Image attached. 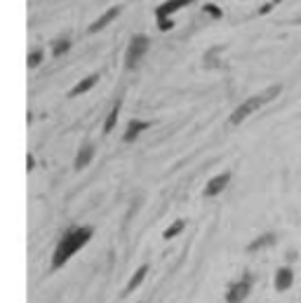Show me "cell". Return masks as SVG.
Returning a JSON list of instances; mask_svg holds the SVG:
<instances>
[{
  "mask_svg": "<svg viewBox=\"0 0 301 303\" xmlns=\"http://www.w3.org/2000/svg\"><path fill=\"white\" fill-rule=\"evenodd\" d=\"M94 235L92 226H71L68 231H64V235L57 240V247L52 252V259H49V270L57 273L59 268L66 266V261L73 254H78L80 249L85 247Z\"/></svg>",
  "mask_w": 301,
  "mask_h": 303,
  "instance_id": "obj_1",
  "label": "cell"
},
{
  "mask_svg": "<svg viewBox=\"0 0 301 303\" xmlns=\"http://www.w3.org/2000/svg\"><path fill=\"white\" fill-rule=\"evenodd\" d=\"M278 94H280V85H270L268 90H264V92H259V94H254V97L245 99V101L240 103L238 108L231 113L228 122H231V125H240V122L245 120V118H250L252 113H257L261 106H266L268 101H273Z\"/></svg>",
  "mask_w": 301,
  "mask_h": 303,
  "instance_id": "obj_2",
  "label": "cell"
},
{
  "mask_svg": "<svg viewBox=\"0 0 301 303\" xmlns=\"http://www.w3.org/2000/svg\"><path fill=\"white\" fill-rule=\"evenodd\" d=\"M252 289H254V275L242 273L238 280H233V282L226 287L224 298H226V303H245L247 298H250V294H252Z\"/></svg>",
  "mask_w": 301,
  "mask_h": 303,
  "instance_id": "obj_3",
  "label": "cell"
},
{
  "mask_svg": "<svg viewBox=\"0 0 301 303\" xmlns=\"http://www.w3.org/2000/svg\"><path fill=\"white\" fill-rule=\"evenodd\" d=\"M148 38L144 33H136V36L129 38V45H127V52H125V68H136L142 57L148 52Z\"/></svg>",
  "mask_w": 301,
  "mask_h": 303,
  "instance_id": "obj_4",
  "label": "cell"
},
{
  "mask_svg": "<svg viewBox=\"0 0 301 303\" xmlns=\"http://www.w3.org/2000/svg\"><path fill=\"white\" fill-rule=\"evenodd\" d=\"M193 0H165L162 5L155 10V17H158V29L160 31H170L172 29V19H167L170 14H174L177 10H181L184 5H188Z\"/></svg>",
  "mask_w": 301,
  "mask_h": 303,
  "instance_id": "obj_5",
  "label": "cell"
},
{
  "mask_svg": "<svg viewBox=\"0 0 301 303\" xmlns=\"http://www.w3.org/2000/svg\"><path fill=\"white\" fill-rule=\"evenodd\" d=\"M292 285H294V270H292V266H280L276 270V275H273L276 291L278 294H285V291L292 289Z\"/></svg>",
  "mask_w": 301,
  "mask_h": 303,
  "instance_id": "obj_6",
  "label": "cell"
},
{
  "mask_svg": "<svg viewBox=\"0 0 301 303\" xmlns=\"http://www.w3.org/2000/svg\"><path fill=\"white\" fill-rule=\"evenodd\" d=\"M231 183V172H222V174H216L214 179H209L207 186H205L203 195L205 198H214V195L224 193L226 190V186Z\"/></svg>",
  "mask_w": 301,
  "mask_h": 303,
  "instance_id": "obj_7",
  "label": "cell"
},
{
  "mask_svg": "<svg viewBox=\"0 0 301 303\" xmlns=\"http://www.w3.org/2000/svg\"><path fill=\"white\" fill-rule=\"evenodd\" d=\"M94 153H97V148H94L92 141H85V144L80 146L78 155H75V162H73L75 172H83V170H85L87 164H90V162L94 160Z\"/></svg>",
  "mask_w": 301,
  "mask_h": 303,
  "instance_id": "obj_8",
  "label": "cell"
},
{
  "mask_svg": "<svg viewBox=\"0 0 301 303\" xmlns=\"http://www.w3.org/2000/svg\"><path fill=\"white\" fill-rule=\"evenodd\" d=\"M148 270H151V266H148V263H142V266L136 268L134 273H132V278L127 280V285H125V289H123V296H129L132 291H136V289H139V287H142V282H144V280H146Z\"/></svg>",
  "mask_w": 301,
  "mask_h": 303,
  "instance_id": "obj_9",
  "label": "cell"
},
{
  "mask_svg": "<svg viewBox=\"0 0 301 303\" xmlns=\"http://www.w3.org/2000/svg\"><path fill=\"white\" fill-rule=\"evenodd\" d=\"M148 127H151V122H148V120H129L127 129H125V134H123V141H125V144L134 141L136 136H139L144 129H148Z\"/></svg>",
  "mask_w": 301,
  "mask_h": 303,
  "instance_id": "obj_10",
  "label": "cell"
},
{
  "mask_svg": "<svg viewBox=\"0 0 301 303\" xmlns=\"http://www.w3.org/2000/svg\"><path fill=\"white\" fill-rule=\"evenodd\" d=\"M278 242V235L276 233H264V235L254 237L252 242L247 244V252H259V249H266V247H273Z\"/></svg>",
  "mask_w": 301,
  "mask_h": 303,
  "instance_id": "obj_11",
  "label": "cell"
},
{
  "mask_svg": "<svg viewBox=\"0 0 301 303\" xmlns=\"http://www.w3.org/2000/svg\"><path fill=\"white\" fill-rule=\"evenodd\" d=\"M120 10H123V7H120V5H116V7H111V10H108V12H104V14H101V17L97 19V21H94L92 26H90V33H97V31L106 29V26L111 24L113 19H116L118 14H120Z\"/></svg>",
  "mask_w": 301,
  "mask_h": 303,
  "instance_id": "obj_12",
  "label": "cell"
},
{
  "mask_svg": "<svg viewBox=\"0 0 301 303\" xmlns=\"http://www.w3.org/2000/svg\"><path fill=\"white\" fill-rule=\"evenodd\" d=\"M97 80H99V75L97 73H92V75H87V78H83L78 82V85L73 87V90L68 92V97H80V94H85L87 90H92L94 85H97Z\"/></svg>",
  "mask_w": 301,
  "mask_h": 303,
  "instance_id": "obj_13",
  "label": "cell"
},
{
  "mask_svg": "<svg viewBox=\"0 0 301 303\" xmlns=\"http://www.w3.org/2000/svg\"><path fill=\"white\" fill-rule=\"evenodd\" d=\"M120 99L116 101V106L111 108V113L106 116V122H104V134H111L113 132V127H116V122H118V113H120Z\"/></svg>",
  "mask_w": 301,
  "mask_h": 303,
  "instance_id": "obj_14",
  "label": "cell"
},
{
  "mask_svg": "<svg viewBox=\"0 0 301 303\" xmlns=\"http://www.w3.org/2000/svg\"><path fill=\"white\" fill-rule=\"evenodd\" d=\"M184 228H186V221H184V218H177L172 226H167L165 231H162V237H165V240H172V237H177L179 233L184 231Z\"/></svg>",
  "mask_w": 301,
  "mask_h": 303,
  "instance_id": "obj_15",
  "label": "cell"
},
{
  "mask_svg": "<svg viewBox=\"0 0 301 303\" xmlns=\"http://www.w3.org/2000/svg\"><path fill=\"white\" fill-rule=\"evenodd\" d=\"M68 49H71V40H68V38H62V40H57V43H54V47H52V54L62 57V54H66Z\"/></svg>",
  "mask_w": 301,
  "mask_h": 303,
  "instance_id": "obj_16",
  "label": "cell"
},
{
  "mask_svg": "<svg viewBox=\"0 0 301 303\" xmlns=\"http://www.w3.org/2000/svg\"><path fill=\"white\" fill-rule=\"evenodd\" d=\"M40 61H43V52H40V49H38V52H31V54H29V68H36Z\"/></svg>",
  "mask_w": 301,
  "mask_h": 303,
  "instance_id": "obj_17",
  "label": "cell"
},
{
  "mask_svg": "<svg viewBox=\"0 0 301 303\" xmlns=\"http://www.w3.org/2000/svg\"><path fill=\"white\" fill-rule=\"evenodd\" d=\"M203 10H205V12L209 14V17H214V19H222V10H219V7H214V5H209V3H207V5H203Z\"/></svg>",
  "mask_w": 301,
  "mask_h": 303,
  "instance_id": "obj_18",
  "label": "cell"
},
{
  "mask_svg": "<svg viewBox=\"0 0 301 303\" xmlns=\"http://www.w3.org/2000/svg\"><path fill=\"white\" fill-rule=\"evenodd\" d=\"M278 3H280V0H270L268 5H264V7H261V10H259V14H268V12H270V10H273V7H276V5H278Z\"/></svg>",
  "mask_w": 301,
  "mask_h": 303,
  "instance_id": "obj_19",
  "label": "cell"
},
{
  "mask_svg": "<svg viewBox=\"0 0 301 303\" xmlns=\"http://www.w3.org/2000/svg\"><path fill=\"white\" fill-rule=\"evenodd\" d=\"M33 164H36V162H33V155L29 153V160H26V170L31 172V170H33Z\"/></svg>",
  "mask_w": 301,
  "mask_h": 303,
  "instance_id": "obj_20",
  "label": "cell"
},
{
  "mask_svg": "<svg viewBox=\"0 0 301 303\" xmlns=\"http://www.w3.org/2000/svg\"><path fill=\"white\" fill-rule=\"evenodd\" d=\"M287 261H289V263L296 261V252H294V249H289V252H287Z\"/></svg>",
  "mask_w": 301,
  "mask_h": 303,
  "instance_id": "obj_21",
  "label": "cell"
}]
</instances>
